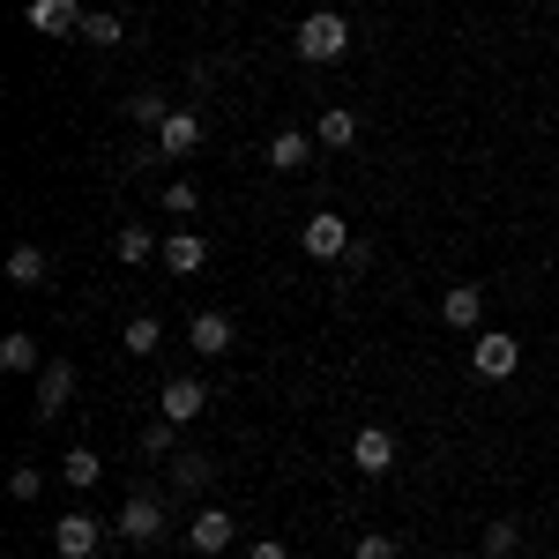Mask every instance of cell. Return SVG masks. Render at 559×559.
<instances>
[{
	"instance_id": "6da1fadb",
	"label": "cell",
	"mask_w": 559,
	"mask_h": 559,
	"mask_svg": "<svg viewBox=\"0 0 559 559\" xmlns=\"http://www.w3.org/2000/svg\"><path fill=\"white\" fill-rule=\"evenodd\" d=\"M292 52H299L306 68H336L350 52V15L344 8H313L299 31H292Z\"/></svg>"
},
{
	"instance_id": "7a4b0ae2",
	"label": "cell",
	"mask_w": 559,
	"mask_h": 559,
	"mask_svg": "<svg viewBox=\"0 0 559 559\" xmlns=\"http://www.w3.org/2000/svg\"><path fill=\"white\" fill-rule=\"evenodd\" d=\"M68 403H75V366L68 358H45L38 366V403H31V418L52 426V418H68Z\"/></svg>"
},
{
	"instance_id": "3957f363",
	"label": "cell",
	"mask_w": 559,
	"mask_h": 559,
	"mask_svg": "<svg viewBox=\"0 0 559 559\" xmlns=\"http://www.w3.org/2000/svg\"><path fill=\"white\" fill-rule=\"evenodd\" d=\"M471 366H477V381H508L522 366V344L508 336V329H477L471 336Z\"/></svg>"
},
{
	"instance_id": "277c9868",
	"label": "cell",
	"mask_w": 559,
	"mask_h": 559,
	"mask_svg": "<svg viewBox=\"0 0 559 559\" xmlns=\"http://www.w3.org/2000/svg\"><path fill=\"white\" fill-rule=\"evenodd\" d=\"M299 247H306L313 261H344L350 247H358V239H350V224H344L336 210H313V216L299 224Z\"/></svg>"
},
{
	"instance_id": "5b68a950",
	"label": "cell",
	"mask_w": 559,
	"mask_h": 559,
	"mask_svg": "<svg viewBox=\"0 0 559 559\" xmlns=\"http://www.w3.org/2000/svg\"><path fill=\"white\" fill-rule=\"evenodd\" d=\"M210 411V388L194 381V373H173V381L157 388V418H173V426H194Z\"/></svg>"
},
{
	"instance_id": "8992f818",
	"label": "cell",
	"mask_w": 559,
	"mask_h": 559,
	"mask_svg": "<svg viewBox=\"0 0 559 559\" xmlns=\"http://www.w3.org/2000/svg\"><path fill=\"white\" fill-rule=\"evenodd\" d=\"M128 545H157L165 537V500L157 492H128V508H120V522H112Z\"/></svg>"
},
{
	"instance_id": "52a82bcc",
	"label": "cell",
	"mask_w": 559,
	"mask_h": 559,
	"mask_svg": "<svg viewBox=\"0 0 559 559\" xmlns=\"http://www.w3.org/2000/svg\"><path fill=\"white\" fill-rule=\"evenodd\" d=\"M83 0H31V8H23V23H31V31H38V38H83Z\"/></svg>"
},
{
	"instance_id": "ba28073f",
	"label": "cell",
	"mask_w": 559,
	"mask_h": 559,
	"mask_svg": "<svg viewBox=\"0 0 559 559\" xmlns=\"http://www.w3.org/2000/svg\"><path fill=\"white\" fill-rule=\"evenodd\" d=\"M150 142H157V157H194V150L210 142V128H202V112H194V105H173V120L150 134Z\"/></svg>"
},
{
	"instance_id": "9c48e42d",
	"label": "cell",
	"mask_w": 559,
	"mask_h": 559,
	"mask_svg": "<svg viewBox=\"0 0 559 559\" xmlns=\"http://www.w3.org/2000/svg\"><path fill=\"white\" fill-rule=\"evenodd\" d=\"M350 471L358 477H388L395 471V432L388 426H358L350 432Z\"/></svg>"
},
{
	"instance_id": "30bf717a",
	"label": "cell",
	"mask_w": 559,
	"mask_h": 559,
	"mask_svg": "<svg viewBox=\"0 0 559 559\" xmlns=\"http://www.w3.org/2000/svg\"><path fill=\"white\" fill-rule=\"evenodd\" d=\"M97 545H105V522L90 515V508H75V515L52 522V552H60V559H90Z\"/></svg>"
},
{
	"instance_id": "8fae6325",
	"label": "cell",
	"mask_w": 559,
	"mask_h": 559,
	"mask_svg": "<svg viewBox=\"0 0 559 559\" xmlns=\"http://www.w3.org/2000/svg\"><path fill=\"white\" fill-rule=\"evenodd\" d=\"M231 344H239L231 313H216V306H202V313L187 321V350H202V358H231Z\"/></svg>"
},
{
	"instance_id": "7c38bea8",
	"label": "cell",
	"mask_w": 559,
	"mask_h": 559,
	"mask_svg": "<svg viewBox=\"0 0 559 559\" xmlns=\"http://www.w3.org/2000/svg\"><path fill=\"white\" fill-rule=\"evenodd\" d=\"M440 321H448L455 336H477V329H485V284H448V299H440Z\"/></svg>"
},
{
	"instance_id": "4fadbf2b",
	"label": "cell",
	"mask_w": 559,
	"mask_h": 559,
	"mask_svg": "<svg viewBox=\"0 0 559 559\" xmlns=\"http://www.w3.org/2000/svg\"><path fill=\"white\" fill-rule=\"evenodd\" d=\"M231 537H239V522L224 515V508H194V522H187V545H194L202 559H216Z\"/></svg>"
},
{
	"instance_id": "5bb4252c",
	"label": "cell",
	"mask_w": 559,
	"mask_h": 559,
	"mask_svg": "<svg viewBox=\"0 0 559 559\" xmlns=\"http://www.w3.org/2000/svg\"><path fill=\"white\" fill-rule=\"evenodd\" d=\"M157 254H165V269H173V276H202L210 239H202V231H165V247H157Z\"/></svg>"
},
{
	"instance_id": "9a60e30c",
	"label": "cell",
	"mask_w": 559,
	"mask_h": 559,
	"mask_svg": "<svg viewBox=\"0 0 559 559\" xmlns=\"http://www.w3.org/2000/svg\"><path fill=\"white\" fill-rule=\"evenodd\" d=\"M45 276H52V254H45V247H31V239L8 247V284H15V292H45Z\"/></svg>"
},
{
	"instance_id": "2e32d148",
	"label": "cell",
	"mask_w": 559,
	"mask_h": 559,
	"mask_svg": "<svg viewBox=\"0 0 559 559\" xmlns=\"http://www.w3.org/2000/svg\"><path fill=\"white\" fill-rule=\"evenodd\" d=\"M269 165H276L284 179L306 173V165H313V134H306V128H276V142H269Z\"/></svg>"
},
{
	"instance_id": "e0dca14e",
	"label": "cell",
	"mask_w": 559,
	"mask_h": 559,
	"mask_svg": "<svg viewBox=\"0 0 559 559\" xmlns=\"http://www.w3.org/2000/svg\"><path fill=\"white\" fill-rule=\"evenodd\" d=\"M210 477H216V463L202 455V448H179V455H173V492H179V500L210 492Z\"/></svg>"
},
{
	"instance_id": "ac0fdd59",
	"label": "cell",
	"mask_w": 559,
	"mask_h": 559,
	"mask_svg": "<svg viewBox=\"0 0 559 559\" xmlns=\"http://www.w3.org/2000/svg\"><path fill=\"white\" fill-rule=\"evenodd\" d=\"M313 142H321V150H350V142H358V112H350V105H321Z\"/></svg>"
},
{
	"instance_id": "d6986e66",
	"label": "cell",
	"mask_w": 559,
	"mask_h": 559,
	"mask_svg": "<svg viewBox=\"0 0 559 559\" xmlns=\"http://www.w3.org/2000/svg\"><path fill=\"white\" fill-rule=\"evenodd\" d=\"M120 350H128V358H157V350H165V321H157V313H134L128 329H120Z\"/></svg>"
},
{
	"instance_id": "ffe728a7",
	"label": "cell",
	"mask_w": 559,
	"mask_h": 559,
	"mask_svg": "<svg viewBox=\"0 0 559 559\" xmlns=\"http://www.w3.org/2000/svg\"><path fill=\"white\" fill-rule=\"evenodd\" d=\"M0 366H8V373H38L45 366L38 336H31V329H8V336H0Z\"/></svg>"
},
{
	"instance_id": "44dd1931",
	"label": "cell",
	"mask_w": 559,
	"mask_h": 559,
	"mask_svg": "<svg viewBox=\"0 0 559 559\" xmlns=\"http://www.w3.org/2000/svg\"><path fill=\"white\" fill-rule=\"evenodd\" d=\"M112 254L128 261V269H142V261L157 254V231H150V224H120V239H112Z\"/></svg>"
},
{
	"instance_id": "7402d4cb",
	"label": "cell",
	"mask_w": 559,
	"mask_h": 559,
	"mask_svg": "<svg viewBox=\"0 0 559 559\" xmlns=\"http://www.w3.org/2000/svg\"><path fill=\"white\" fill-rule=\"evenodd\" d=\"M60 477H68L75 492H90V485L105 477V463H97V448H68V455H60Z\"/></svg>"
},
{
	"instance_id": "603a6c76",
	"label": "cell",
	"mask_w": 559,
	"mask_h": 559,
	"mask_svg": "<svg viewBox=\"0 0 559 559\" xmlns=\"http://www.w3.org/2000/svg\"><path fill=\"white\" fill-rule=\"evenodd\" d=\"M128 120H134V128H142V134H157V128H165V120H173V105H165L157 90H134V97H128Z\"/></svg>"
},
{
	"instance_id": "cb8c5ba5",
	"label": "cell",
	"mask_w": 559,
	"mask_h": 559,
	"mask_svg": "<svg viewBox=\"0 0 559 559\" xmlns=\"http://www.w3.org/2000/svg\"><path fill=\"white\" fill-rule=\"evenodd\" d=\"M120 38H128V23H120L112 8H90L83 15V45H120Z\"/></svg>"
},
{
	"instance_id": "d4e9b609",
	"label": "cell",
	"mask_w": 559,
	"mask_h": 559,
	"mask_svg": "<svg viewBox=\"0 0 559 559\" xmlns=\"http://www.w3.org/2000/svg\"><path fill=\"white\" fill-rule=\"evenodd\" d=\"M157 202H165V216H194V210H202L194 179H165V187H157Z\"/></svg>"
},
{
	"instance_id": "484cf974",
	"label": "cell",
	"mask_w": 559,
	"mask_h": 559,
	"mask_svg": "<svg viewBox=\"0 0 559 559\" xmlns=\"http://www.w3.org/2000/svg\"><path fill=\"white\" fill-rule=\"evenodd\" d=\"M142 455H157V463H173V455H179V426H173V418H157V426L142 432Z\"/></svg>"
},
{
	"instance_id": "4316f807",
	"label": "cell",
	"mask_w": 559,
	"mask_h": 559,
	"mask_svg": "<svg viewBox=\"0 0 559 559\" xmlns=\"http://www.w3.org/2000/svg\"><path fill=\"white\" fill-rule=\"evenodd\" d=\"M485 552H522V522H485Z\"/></svg>"
},
{
	"instance_id": "83f0119b",
	"label": "cell",
	"mask_w": 559,
	"mask_h": 559,
	"mask_svg": "<svg viewBox=\"0 0 559 559\" xmlns=\"http://www.w3.org/2000/svg\"><path fill=\"white\" fill-rule=\"evenodd\" d=\"M8 492H15V500H38V492H45L38 463H15V471H8Z\"/></svg>"
},
{
	"instance_id": "f1b7e54d",
	"label": "cell",
	"mask_w": 559,
	"mask_h": 559,
	"mask_svg": "<svg viewBox=\"0 0 559 559\" xmlns=\"http://www.w3.org/2000/svg\"><path fill=\"white\" fill-rule=\"evenodd\" d=\"M358 559H403V545H395L388 530H366V537H358Z\"/></svg>"
},
{
	"instance_id": "f546056e",
	"label": "cell",
	"mask_w": 559,
	"mask_h": 559,
	"mask_svg": "<svg viewBox=\"0 0 559 559\" xmlns=\"http://www.w3.org/2000/svg\"><path fill=\"white\" fill-rule=\"evenodd\" d=\"M247 559H292V552H284V537H261V545H247Z\"/></svg>"
},
{
	"instance_id": "4dcf8cb0",
	"label": "cell",
	"mask_w": 559,
	"mask_h": 559,
	"mask_svg": "<svg viewBox=\"0 0 559 559\" xmlns=\"http://www.w3.org/2000/svg\"><path fill=\"white\" fill-rule=\"evenodd\" d=\"M477 559H508V552H477Z\"/></svg>"
}]
</instances>
